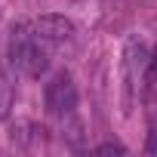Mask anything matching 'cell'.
Masks as SVG:
<instances>
[{
  "mask_svg": "<svg viewBox=\"0 0 157 157\" xmlns=\"http://www.w3.org/2000/svg\"><path fill=\"white\" fill-rule=\"evenodd\" d=\"M10 62L25 77H40L49 68V43L34 28H16L10 37Z\"/></svg>",
  "mask_w": 157,
  "mask_h": 157,
  "instance_id": "1",
  "label": "cell"
},
{
  "mask_svg": "<svg viewBox=\"0 0 157 157\" xmlns=\"http://www.w3.org/2000/svg\"><path fill=\"white\" fill-rule=\"evenodd\" d=\"M43 102H46V111L59 120H68L74 117L77 111V83L68 71H59L49 77V83L43 86Z\"/></svg>",
  "mask_w": 157,
  "mask_h": 157,
  "instance_id": "2",
  "label": "cell"
},
{
  "mask_svg": "<svg viewBox=\"0 0 157 157\" xmlns=\"http://www.w3.org/2000/svg\"><path fill=\"white\" fill-rule=\"evenodd\" d=\"M148 46L142 37H129L126 40V49H123V68H126V90L132 93L139 86V80H145L148 77Z\"/></svg>",
  "mask_w": 157,
  "mask_h": 157,
  "instance_id": "3",
  "label": "cell"
},
{
  "mask_svg": "<svg viewBox=\"0 0 157 157\" xmlns=\"http://www.w3.org/2000/svg\"><path fill=\"white\" fill-rule=\"evenodd\" d=\"M34 31L49 43V46H59V43H68L71 37H74V25L65 19V16H40L37 22H34Z\"/></svg>",
  "mask_w": 157,
  "mask_h": 157,
  "instance_id": "4",
  "label": "cell"
},
{
  "mask_svg": "<svg viewBox=\"0 0 157 157\" xmlns=\"http://www.w3.org/2000/svg\"><path fill=\"white\" fill-rule=\"evenodd\" d=\"M16 102V83L10 74H0V117H6Z\"/></svg>",
  "mask_w": 157,
  "mask_h": 157,
  "instance_id": "5",
  "label": "cell"
},
{
  "mask_svg": "<svg viewBox=\"0 0 157 157\" xmlns=\"http://www.w3.org/2000/svg\"><path fill=\"white\" fill-rule=\"evenodd\" d=\"M96 154H126V148H123V145H117V142H105V145H99V148H96Z\"/></svg>",
  "mask_w": 157,
  "mask_h": 157,
  "instance_id": "6",
  "label": "cell"
},
{
  "mask_svg": "<svg viewBox=\"0 0 157 157\" xmlns=\"http://www.w3.org/2000/svg\"><path fill=\"white\" fill-rule=\"evenodd\" d=\"M145 151H148V154H157V132H151V142H148Z\"/></svg>",
  "mask_w": 157,
  "mask_h": 157,
  "instance_id": "7",
  "label": "cell"
}]
</instances>
